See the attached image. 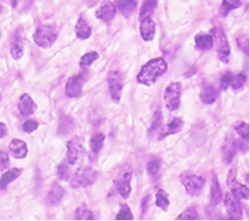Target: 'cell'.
Listing matches in <instances>:
<instances>
[{
  "label": "cell",
  "mask_w": 250,
  "mask_h": 221,
  "mask_svg": "<svg viewBox=\"0 0 250 221\" xmlns=\"http://www.w3.org/2000/svg\"><path fill=\"white\" fill-rule=\"evenodd\" d=\"M10 155L15 159H23L27 156L28 149L25 141L21 139H15L10 142L9 146Z\"/></svg>",
  "instance_id": "obj_17"
},
{
  "label": "cell",
  "mask_w": 250,
  "mask_h": 221,
  "mask_svg": "<svg viewBox=\"0 0 250 221\" xmlns=\"http://www.w3.org/2000/svg\"><path fill=\"white\" fill-rule=\"evenodd\" d=\"M232 74L231 72H226L224 73L222 77L221 78V81H220V87L222 91H226L229 87L230 84H231V80H232Z\"/></svg>",
  "instance_id": "obj_42"
},
{
  "label": "cell",
  "mask_w": 250,
  "mask_h": 221,
  "mask_svg": "<svg viewBox=\"0 0 250 221\" xmlns=\"http://www.w3.org/2000/svg\"><path fill=\"white\" fill-rule=\"evenodd\" d=\"M155 205L161 208L164 212H167L168 210L170 201L168 200V196L163 189L158 190V192L155 194Z\"/></svg>",
  "instance_id": "obj_30"
},
{
  "label": "cell",
  "mask_w": 250,
  "mask_h": 221,
  "mask_svg": "<svg viewBox=\"0 0 250 221\" xmlns=\"http://www.w3.org/2000/svg\"><path fill=\"white\" fill-rule=\"evenodd\" d=\"M163 121H164V117H163L162 112L160 110L155 111L153 114L151 125H150V129H149V133L152 134V133L155 132L156 130H159L162 123H163Z\"/></svg>",
  "instance_id": "obj_38"
},
{
  "label": "cell",
  "mask_w": 250,
  "mask_h": 221,
  "mask_svg": "<svg viewBox=\"0 0 250 221\" xmlns=\"http://www.w3.org/2000/svg\"><path fill=\"white\" fill-rule=\"evenodd\" d=\"M105 140V136L103 133H97L95 135L92 136L90 141H89V146H90V151L93 155H97L100 152L101 150L103 149L104 141Z\"/></svg>",
  "instance_id": "obj_28"
},
{
  "label": "cell",
  "mask_w": 250,
  "mask_h": 221,
  "mask_svg": "<svg viewBox=\"0 0 250 221\" xmlns=\"http://www.w3.org/2000/svg\"><path fill=\"white\" fill-rule=\"evenodd\" d=\"M84 140L79 136L70 139L67 143V158L68 163L75 165L82 160L84 155Z\"/></svg>",
  "instance_id": "obj_9"
},
{
  "label": "cell",
  "mask_w": 250,
  "mask_h": 221,
  "mask_svg": "<svg viewBox=\"0 0 250 221\" xmlns=\"http://www.w3.org/2000/svg\"><path fill=\"white\" fill-rule=\"evenodd\" d=\"M37 105L28 94H24L21 97L18 103V110L22 115L27 116L34 114L37 110Z\"/></svg>",
  "instance_id": "obj_19"
},
{
  "label": "cell",
  "mask_w": 250,
  "mask_h": 221,
  "mask_svg": "<svg viewBox=\"0 0 250 221\" xmlns=\"http://www.w3.org/2000/svg\"><path fill=\"white\" fill-rule=\"evenodd\" d=\"M21 173H22V170L21 169L13 168L3 174L0 177V190L5 189L7 187V185L19 178Z\"/></svg>",
  "instance_id": "obj_26"
},
{
  "label": "cell",
  "mask_w": 250,
  "mask_h": 221,
  "mask_svg": "<svg viewBox=\"0 0 250 221\" xmlns=\"http://www.w3.org/2000/svg\"><path fill=\"white\" fill-rule=\"evenodd\" d=\"M140 35L144 41H151L154 39L156 32V24L150 17H146L140 20Z\"/></svg>",
  "instance_id": "obj_14"
},
{
  "label": "cell",
  "mask_w": 250,
  "mask_h": 221,
  "mask_svg": "<svg viewBox=\"0 0 250 221\" xmlns=\"http://www.w3.org/2000/svg\"><path fill=\"white\" fill-rule=\"evenodd\" d=\"M137 6V0H119L117 2L116 8L125 18H129L136 10Z\"/></svg>",
  "instance_id": "obj_25"
},
{
  "label": "cell",
  "mask_w": 250,
  "mask_h": 221,
  "mask_svg": "<svg viewBox=\"0 0 250 221\" xmlns=\"http://www.w3.org/2000/svg\"><path fill=\"white\" fill-rule=\"evenodd\" d=\"M99 58H100V55L95 51L87 53L81 58L80 66L82 67V69H87L93 64V62L98 60Z\"/></svg>",
  "instance_id": "obj_32"
},
{
  "label": "cell",
  "mask_w": 250,
  "mask_h": 221,
  "mask_svg": "<svg viewBox=\"0 0 250 221\" xmlns=\"http://www.w3.org/2000/svg\"><path fill=\"white\" fill-rule=\"evenodd\" d=\"M195 43L197 50L203 52L211 50L214 46L213 37L206 33H199L195 37Z\"/></svg>",
  "instance_id": "obj_22"
},
{
  "label": "cell",
  "mask_w": 250,
  "mask_h": 221,
  "mask_svg": "<svg viewBox=\"0 0 250 221\" xmlns=\"http://www.w3.org/2000/svg\"><path fill=\"white\" fill-rule=\"evenodd\" d=\"M39 126V123L34 120H28L25 121L23 125V129L26 133H32L35 130H37V128Z\"/></svg>",
  "instance_id": "obj_45"
},
{
  "label": "cell",
  "mask_w": 250,
  "mask_h": 221,
  "mask_svg": "<svg viewBox=\"0 0 250 221\" xmlns=\"http://www.w3.org/2000/svg\"><path fill=\"white\" fill-rule=\"evenodd\" d=\"M73 122H74V121H73V119L69 118V117L65 118V119L62 121L61 125H60L59 130L61 131V134H62V135L68 134L70 130H73V125H74Z\"/></svg>",
  "instance_id": "obj_41"
},
{
  "label": "cell",
  "mask_w": 250,
  "mask_h": 221,
  "mask_svg": "<svg viewBox=\"0 0 250 221\" xmlns=\"http://www.w3.org/2000/svg\"><path fill=\"white\" fill-rule=\"evenodd\" d=\"M182 88V83L180 81H173L166 87L164 94V100L167 109L170 111L179 110Z\"/></svg>",
  "instance_id": "obj_6"
},
{
  "label": "cell",
  "mask_w": 250,
  "mask_h": 221,
  "mask_svg": "<svg viewBox=\"0 0 250 221\" xmlns=\"http://www.w3.org/2000/svg\"><path fill=\"white\" fill-rule=\"evenodd\" d=\"M168 65L163 57H157L150 60L142 67L137 75V80L139 84L150 86L157 81L158 78L167 73Z\"/></svg>",
  "instance_id": "obj_1"
},
{
  "label": "cell",
  "mask_w": 250,
  "mask_h": 221,
  "mask_svg": "<svg viewBox=\"0 0 250 221\" xmlns=\"http://www.w3.org/2000/svg\"><path fill=\"white\" fill-rule=\"evenodd\" d=\"M34 0H12L13 9L20 14L27 12L32 7Z\"/></svg>",
  "instance_id": "obj_31"
},
{
  "label": "cell",
  "mask_w": 250,
  "mask_h": 221,
  "mask_svg": "<svg viewBox=\"0 0 250 221\" xmlns=\"http://www.w3.org/2000/svg\"><path fill=\"white\" fill-rule=\"evenodd\" d=\"M238 48L243 52L245 54L249 56V38L246 36L240 37L237 40Z\"/></svg>",
  "instance_id": "obj_44"
},
{
  "label": "cell",
  "mask_w": 250,
  "mask_h": 221,
  "mask_svg": "<svg viewBox=\"0 0 250 221\" xmlns=\"http://www.w3.org/2000/svg\"><path fill=\"white\" fill-rule=\"evenodd\" d=\"M222 152V160L225 164H231L234 160L235 156L238 152L237 148V139L229 138L227 141H225L224 146L221 149Z\"/></svg>",
  "instance_id": "obj_15"
},
{
  "label": "cell",
  "mask_w": 250,
  "mask_h": 221,
  "mask_svg": "<svg viewBox=\"0 0 250 221\" xmlns=\"http://www.w3.org/2000/svg\"><path fill=\"white\" fill-rule=\"evenodd\" d=\"M99 173L93 167H84L78 171L71 181L73 188H84L90 187L97 181Z\"/></svg>",
  "instance_id": "obj_7"
},
{
  "label": "cell",
  "mask_w": 250,
  "mask_h": 221,
  "mask_svg": "<svg viewBox=\"0 0 250 221\" xmlns=\"http://www.w3.org/2000/svg\"><path fill=\"white\" fill-rule=\"evenodd\" d=\"M158 7V0H146L142 5L139 14V20H141L146 17H150Z\"/></svg>",
  "instance_id": "obj_29"
},
{
  "label": "cell",
  "mask_w": 250,
  "mask_h": 221,
  "mask_svg": "<svg viewBox=\"0 0 250 221\" xmlns=\"http://www.w3.org/2000/svg\"><path fill=\"white\" fill-rule=\"evenodd\" d=\"M116 13V6L110 0H105L101 4L100 7L96 11L95 15L97 18L108 23L114 18Z\"/></svg>",
  "instance_id": "obj_13"
},
{
  "label": "cell",
  "mask_w": 250,
  "mask_h": 221,
  "mask_svg": "<svg viewBox=\"0 0 250 221\" xmlns=\"http://www.w3.org/2000/svg\"><path fill=\"white\" fill-rule=\"evenodd\" d=\"M179 180L185 187L187 194L191 197L200 196L206 182L205 177L191 172L181 174L179 176Z\"/></svg>",
  "instance_id": "obj_3"
},
{
  "label": "cell",
  "mask_w": 250,
  "mask_h": 221,
  "mask_svg": "<svg viewBox=\"0 0 250 221\" xmlns=\"http://www.w3.org/2000/svg\"><path fill=\"white\" fill-rule=\"evenodd\" d=\"M185 126V121L180 118H174L166 126V130L162 133L160 139H164L170 135H176Z\"/></svg>",
  "instance_id": "obj_23"
},
{
  "label": "cell",
  "mask_w": 250,
  "mask_h": 221,
  "mask_svg": "<svg viewBox=\"0 0 250 221\" xmlns=\"http://www.w3.org/2000/svg\"><path fill=\"white\" fill-rule=\"evenodd\" d=\"M225 206L228 217L232 221L243 220V210L241 207L240 198L232 192H228L225 195Z\"/></svg>",
  "instance_id": "obj_10"
},
{
  "label": "cell",
  "mask_w": 250,
  "mask_h": 221,
  "mask_svg": "<svg viewBox=\"0 0 250 221\" xmlns=\"http://www.w3.org/2000/svg\"><path fill=\"white\" fill-rule=\"evenodd\" d=\"M175 220H177V221H199L200 220V217L196 207H191L185 210Z\"/></svg>",
  "instance_id": "obj_33"
},
{
  "label": "cell",
  "mask_w": 250,
  "mask_h": 221,
  "mask_svg": "<svg viewBox=\"0 0 250 221\" xmlns=\"http://www.w3.org/2000/svg\"><path fill=\"white\" fill-rule=\"evenodd\" d=\"M57 175L60 180L63 181H68L70 179L71 170L69 166L66 164L65 162H63L59 165L57 167Z\"/></svg>",
  "instance_id": "obj_40"
},
{
  "label": "cell",
  "mask_w": 250,
  "mask_h": 221,
  "mask_svg": "<svg viewBox=\"0 0 250 221\" xmlns=\"http://www.w3.org/2000/svg\"><path fill=\"white\" fill-rule=\"evenodd\" d=\"M7 134V126L4 123L0 122V139H2Z\"/></svg>",
  "instance_id": "obj_46"
},
{
  "label": "cell",
  "mask_w": 250,
  "mask_h": 221,
  "mask_svg": "<svg viewBox=\"0 0 250 221\" xmlns=\"http://www.w3.org/2000/svg\"><path fill=\"white\" fill-rule=\"evenodd\" d=\"M58 36L57 28L51 25H41L35 32L33 39L41 48H49L56 42Z\"/></svg>",
  "instance_id": "obj_5"
},
{
  "label": "cell",
  "mask_w": 250,
  "mask_h": 221,
  "mask_svg": "<svg viewBox=\"0 0 250 221\" xmlns=\"http://www.w3.org/2000/svg\"><path fill=\"white\" fill-rule=\"evenodd\" d=\"M132 178L133 169L129 163L121 166L114 176V187L119 196L124 200H128L131 193Z\"/></svg>",
  "instance_id": "obj_2"
},
{
  "label": "cell",
  "mask_w": 250,
  "mask_h": 221,
  "mask_svg": "<svg viewBox=\"0 0 250 221\" xmlns=\"http://www.w3.org/2000/svg\"><path fill=\"white\" fill-rule=\"evenodd\" d=\"M10 53L12 58L15 60L21 59L24 54V46L21 33L16 31L11 39L10 43Z\"/></svg>",
  "instance_id": "obj_16"
},
{
  "label": "cell",
  "mask_w": 250,
  "mask_h": 221,
  "mask_svg": "<svg viewBox=\"0 0 250 221\" xmlns=\"http://www.w3.org/2000/svg\"><path fill=\"white\" fill-rule=\"evenodd\" d=\"M0 36H1V30H0Z\"/></svg>",
  "instance_id": "obj_47"
},
{
  "label": "cell",
  "mask_w": 250,
  "mask_h": 221,
  "mask_svg": "<svg viewBox=\"0 0 250 221\" xmlns=\"http://www.w3.org/2000/svg\"><path fill=\"white\" fill-rule=\"evenodd\" d=\"M10 166L9 155L4 150L0 151V171H5Z\"/></svg>",
  "instance_id": "obj_43"
},
{
  "label": "cell",
  "mask_w": 250,
  "mask_h": 221,
  "mask_svg": "<svg viewBox=\"0 0 250 221\" xmlns=\"http://www.w3.org/2000/svg\"><path fill=\"white\" fill-rule=\"evenodd\" d=\"M246 82V76L245 73H239L235 77H232L230 85L233 90H238L245 85Z\"/></svg>",
  "instance_id": "obj_39"
},
{
  "label": "cell",
  "mask_w": 250,
  "mask_h": 221,
  "mask_svg": "<svg viewBox=\"0 0 250 221\" xmlns=\"http://www.w3.org/2000/svg\"><path fill=\"white\" fill-rule=\"evenodd\" d=\"M109 94L112 100L116 103L120 102L124 88V78L119 70L109 71L107 78Z\"/></svg>",
  "instance_id": "obj_8"
},
{
  "label": "cell",
  "mask_w": 250,
  "mask_h": 221,
  "mask_svg": "<svg viewBox=\"0 0 250 221\" xmlns=\"http://www.w3.org/2000/svg\"><path fill=\"white\" fill-rule=\"evenodd\" d=\"M234 130L241 139L249 140L250 137V124L245 121H238L234 125Z\"/></svg>",
  "instance_id": "obj_36"
},
{
  "label": "cell",
  "mask_w": 250,
  "mask_h": 221,
  "mask_svg": "<svg viewBox=\"0 0 250 221\" xmlns=\"http://www.w3.org/2000/svg\"><path fill=\"white\" fill-rule=\"evenodd\" d=\"M75 219L78 221H93L94 217L87 206L82 205L76 210Z\"/></svg>",
  "instance_id": "obj_35"
},
{
  "label": "cell",
  "mask_w": 250,
  "mask_h": 221,
  "mask_svg": "<svg viewBox=\"0 0 250 221\" xmlns=\"http://www.w3.org/2000/svg\"><path fill=\"white\" fill-rule=\"evenodd\" d=\"M214 43H216V53L217 57L221 61L225 64L229 62V57L231 54V48L227 37L224 32L223 28L220 26H215L212 30Z\"/></svg>",
  "instance_id": "obj_4"
},
{
  "label": "cell",
  "mask_w": 250,
  "mask_h": 221,
  "mask_svg": "<svg viewBox=\"0 0 250 221\" xmlns=\"http://www.w3.org/2000/svg\"><path fill=\"white\" fill-rule=\"evenodd\" d=\"M242 4L241 0H222L220 7V15L222 17H226L233 10L237 9Z\"/></svg>",
  "instance_id": "obj_27"
},
{
  "label": "cell",
  "mask_w": 250,
  "mask_h": 221,
  "mask_svg": "<svg viewBox=\"0 0 250 221\" xmlns=\"http://www.w3.org/2000/svg\"><path fill=\"white\" fill-rule=\"evenodd\" d=\"M84 84V78L82 74L71 77L66 83L65 94L68 98H78L81 95Z\"/></svg>",
  "instance_id": "obj_12"
},
{
  "label": "cell",
  "mask_w": 250,
  "mask_h": 221,
  "mask_svg": "<svg viewBox=\"0 0 250 221\" xmlns=\"http://www.w3.org/2000/svg\"><path fill=\"white\" fill-rule=\"evenodd\" d=\"M226 184L232 193L235 194L238 198L249 200L250 199V189L246 185L240 183L237 180V171L235 169H230L228 172Z\"/></svg>",
  "instance_id": "obj_11"
},
{
  "label": "cell",
  "mask_w": 250,
  "mask_h": 221,
  "mask_svg": "<svg viewBox=\"0 0 250 221\" xmlns=\"http://www.w3.org/2000/svg\"><path fill=\"white\" fill-rule=\"evenodd\" d=\"M218 91L211 84H203L200 90V98L203 103L206 105H212L218 98Z\"/></svg>",
  "instance_id": "obj_18"
},
{
  "label": "cell",
  "mask_w": 250,
  "mask_h": 221,
  "mask_svg": "<svg viewBox=\"0 0 250 221\" xmlns=\"http://www.w3.org/2000/svg\"><path fill=\"white\" fill-rule=\"evenodd\" d=\"M134 218V215L132 213L130 206L126 203H122L115 220L116 221H133Z\"/></svg>",
  "instance_id": "obj_34"
},
{
  "label": "cell",
  "mask_w": 250,
  "mask_h": 221,
  "mask_svg": "<svg viewBox=\"0 0 250 221\" xmlns=\"http://www.w3.org/2000/svg\"><path fill=\"white\" fill-rule=\"evenodd\" d=\"M65 190L63 188L62 185H60L58 182H55L48 192V198H47L48 204L52 206L59 204L65 196Z\"/></svg>",
  "instance_id": "obj_21"
},
{
  "label": "cell",
  "mask_w": 250,
  "mask_h": 221,
  "mask_svg": "<svg viewBox=\"0 0 250 221\" xmlns=\"http://www.w3.org/2000/svg\"><path fill=\"white\" fill-rule=\"evenodd\" d=\"M160 167H161V161L158 158H154L152 160H150L146 166L148 175L150 176H156L159 173Z\"/></svg>",
  "instance_id": "obj_37"
},
{
  "label": "cell",
  "mask_w": 250,
  "mask_h": 221,
  "mask_svg": "<svg viewBox=\"0 0 250 221\" xmlns=\"http://www.w3.org/2000/svg\"><path fill=\"white\" fill-rule=\"evenodd\" d=\"M75 32L76 36L78 39L82 40L89 39V37H91V28L82 16L80 17L78 22L76 23Z\"/></svg>",
  "instance_id": "obj_24"
},
{
  "label": "cell",
  "mask_w": 250,
  "mask_h": 221,
  "mask_svg": "<svg viewBox=\"0 0 250 221\" xmlns=\"http://www.w3.org/2000/svg\"><path fill=\"white\" fill-rule=\"evenodd\" d=\"M210 195H211V203L213 206H217L222 202V191H221L218 176L216 173L211 175V187H210Z\"/></svg>",
  "instance_id": "obj_20"
}]
</instances>
